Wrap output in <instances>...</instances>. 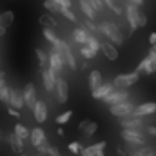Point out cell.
Returning <instances> with one entry per match:
<instances>
[{"mask_svg":"<svg viewBox=\"0 0 156 156\" xmlns=\"http://www.w3.org/2000/svg\"><path fill=\"white\" fill-rule=\"evenodd\" d=\"M64 58L60 56V53L55 49V47H51L49 49V69L56 75V76H60V73H62V69H64Z\"/></svg>","mask_w":156,"mask_h":156,"instance_id":"cell-6","label":"cell"},{"mask_svg":"<svg viewBox=\"0 0 156 156\" xmlns=\"http://www.w3.org/2000/svg\"><path fill=\"white\" fill-rule=\"evenodd\" d=\"M153 49H154V51H156V45H153Z\"/></svg>","mask_w":156,"mask_h":156,"instance_id":"cell-49","label":"cell"},{"mask_svg":"<svg viewBox=\"0 0 156 156\" xmlns=\"http://www.w3.org/2000/svg\"><path fill=\"white\" fill-rule=\"evenodd\" d=\"M4 35H5V29H4V27H0V37H4Z\"/></svg>","mask_w":156,"mask_h":156,"instance_id":"cell-47","label":"cell"},{"mask_svg":"<svg viewBox=\"0 0 156 156\" xmlns=\"http://www.w3.org/2000/svg\"><path fill=\"white\" fill-rule=\"evenodd\" d=\"M44 7H45L49 13H60V11H62V5H60L56 0H44Z\"/></svg>","mask_w":156,"mask_h":156,"instance_id":"cell-33","label":"cell"},{"mask_svg":"<svg viewBox=\"0 0 156 156\" xmlns=\"http://www.w3.org/2000/svg\"><path fill=\"white\" fill-rule=\"evenodd\" d=\"M71 116H73V111H66V113H62V115L56 116V123L58 125H64V123H67L71 120Z\"/></svg>","mask_w":156,"mask_h":156,"instance_id":"cell-35","label":"cell"},{"mask_svg":"<svg viewBox=\"0 0 156 156\" xmlns=\"http://www.w3.org/2000/svg\"><path fill=\"white\" fill-rule=\"evenodd\" d=\"M153 113H156V104L154 102H145V104L136 105L133 115L138 118H144V116H147V115H153Z\"/></svg>","mask_w":156,"mask_h":156,"instance_id":"cell-15","label":"cell"},{"mask_svg":"<svg viewBox=\"0 0 156 156\" xmlns=\"http://www.w3.org/2000/svg\"><path fill=\"white\" fill-rule=\"evenodd\" d=\"M44 37H45V40H47L53 47H58V44L62 42V38L55 33V29H47V27H44Z\"/></svg>","mask_w":156,"mask_h":156,"instance_id":"cell-27","label":"cell"},{"mask_svg":"<svg viewBox=\"0 0 156 156\" xmlns=\"http://www.w3.org/2000/svg\"><path fill=\"white\" fill-rule=\"evenodd\" d=\"M42 82H44V87L47 93H55V85H56V75L47 67V69H42Z\"/></svg>","mask_w":156,"mask_h":156,"instance_id":"cell-14","label":"cell"},{"mask_svg":"<svg viewBox=\"0 0 156 156\" xmlns=\"http://www.w3.org/2000/svg\"><path fill=\"white\" fill-rule=\"evenodd\" d=\"M69 151H71L73 154H78V153L82 151V145H80L78 142H71V144H69Z\"/></svg>","mask_w":156,"mask_h":156,"instance_id":"cell-39","label":"cell"},{"mask_svg":"<svg viewBox=\"0 0 156 156\" xmlns=\"http://www.w3.org/2000/svg\"><path fill=\"white\" fill-rule=\"evenodd\" d=\"M131 156H156V147L151 145H140V149H134L129 153Z\"/></svg>","mask_w":156,"mask_h":156,"instance_id":"cell-25","label":"cell"},{"mask_svg":"<svg viewBox=\"0 0 156 156\" xmlns=\"http://www.w3.org/2000/svg\"><path fill=\"white\" fill-rule=\"evenodd\" d=\"M113 89H115L113 82H104V83H102V85H100L94 93H91V94H93V98H96V100H104V98H105V96L113 91Z\"/></svg>","mask_w":156,"mask_h":156,"instance_id":"cell-19","label":"cell"},{"mask_svg":"<svg viewBox=\"0 0 156 156\" xmlns=\"http://www.w3.org/2000/svg\"><path fill=\"white\" fill-rule=\"evenodd\" d=\"M120 125L123 129H134V131H142V125H144V120L134 115H129L125 118H120Z\"/></svg>","mask_w":156,"mask_h":156,"instance_id":"cell-13","label":"cell"},{"mask_svg":"<svg viewBox=\"0 0 156 156\" xmlns=\"http://www.w3.org/2000/svg\"><path fill=\"white\" fill-rule=\"evenodd\" d=\"M149 42H151V45H156V33L149 35Z\"/></svg>","mask_w":156,"mask_h":156,"instance_id":"cell-44","label":"cell"},{"mask_svg":"<svg viewBox=\"0 0 156 156\" xmlns=\"http://www.w3.org/2000/svg\"><path fill=\"white\" fill-rule=\"evenodd\" d=\"M7 113H9L11 116H15V118H20V113H18L16 109H13V107H7Z\"/></svg>","mask_w":156,"mask_h":156,"instance_id":"cell-42","label":"cell"},{"mask_svg":"<svg viewBox=\"0 0 156 156\" xmlns=\"http://www.w3.org/2000/svg\"><path fill=\"white\" fill-rule=\"evenodd\" d=\"M89 4L93 5V9H94L96 13L104 9V2H102V0H89Z\"/></svg>","mask_w":156,"mask_h":156,"instance_id":"cell-38","label":"cell"},{"mask_svg":"<svg viewBox=\"0 0 156 156\" xmlns=\"http://www.w3.org/2000/svg\"><path fill=\"white\" fill-rule=\"evenodd\" d=\"M136 73L138 75H153V73H156V51L154 49H151L149 55L138 64Z\"/></svg>","mask_w":156,"mask_h":156,"instance_id":"cell-2","label":"cell"},{"mask_svg":"<svg viewBox=\"0 0 156 156\" xmlns=\"http://www.w3.org/2000/svg\"><path fill=\"white\" fill-rule=\"evenodd\" d=\"M15 134H16L20 140H27V138H29V129H27L26 125H22V123H16V125H15Z\"/></svg>","mask_w":156,"mask_h":156,"instance_id":"cell-32","label":"cell"},{"mask_svg":"<svg viewBox=\"0 0 156 156\" xmlns=\"http://www.w3.org/2000/svg\"><path fill=\"white\" fill-rule=\"evenodd\" d=\"M7 105L20 111L24 107V96H22V91L16 89V87H9V100H7Z\"/></svg>","mask_w":156,"mask_h":156,"instance_id":"cell-12","label":"cell"},{"mask_svg":"<svg viewBox=\"0 0 156 156\" xmlns=\"http://www.w3.org/2000/svg\"><path fill=\"white\" fill-rule=\"evenodd\" d=\"M98 29H100V35L107 37L111 44L113 42L116 45H122L123 44V35H122V31H120V27H118L116 24H113V22H102L98 26Z\"/></svg>","mask_w":156,"mask_h":156,"instance_id":"cell-1","label":"cell"},{"mask_svg":"<svg viewBox=\"0 0 156 156\" xmlns=\"http://www.w3.org/2000/svg\"><path fill=\"white\" fill-rule=\"evenodd\" d=\"M127 2H131V4H134V5H138V7L144 4V0H127Z\"/></svg>","mask_w":156,"mask_h":156,"instance_id":"cell-46","label":"cell"},{"mask_svg":"<svg viewBox=\"0 0 156 156\" xmlns=\"http://www.w3.org/2000/svg\"><path fill=\"white\" fill-rule=\"evenodd\" d=\"M125 13H127V20H129V26H131V33H134V31L138 29V20H140V13H142V11L138 9V5L127 2Z\"/></svg>","mask_w":156,"mask_h":156,"instance_id":"cell-9","label":"cell"},{"mask_svg":"<svg viewBox=\"0 0 156 156\" xmlns=\"http://www.w3.org/2000/svg\"><path fill=\"white\" fill-rule=\"evenodd\" d=\"M78 129L85 134V136H93L96 131H98V123L96 122H91V120H82L78 123Z\"/></svg>","mask_w":156,"mask_h":156,"instance_id":"cell-20","label":"cell"},{"mask_svg":"<svg viewBox=\"0 0 156 156\" xmlns=\"http://www.w3.org/2000/svg\"><path fill=\"white\" fill-rule=\"evenodd\" d=\"M33 115H35V120H37L38 123H44V122L47 120V105H45L44 100H38V102L35 104Z\"/></svg>","mask_w":156,"mask_h":156,"instance_id":"cell-17","label":"cell"},{"mask_svg":"<svg viewBox=\"0 0 156 156\" xmlns=\"http://www.w3.org/2000/svg\"><path fill=\"white\" fill-rule=\"evenodd\" d=\"M80 53H82V56H83V58H87V60L94 58V55H96V53H94V51H91L85 44H83V45H80Z\"/></svg>","mask_w":156,"mask_h":156,"instance_id":"cell-36","label":"cell"},{"mask_svg":"<svg viewBox=\"0 0 156 156\" xmlns=\"http://www.w3.org/2000/svg\"><path fill=\"white\" fill-rule=\"evenodd\" d=\"M80 154H82V156H87V154H83V153H80Z\"/></svg>","mask_w":156,"mask_h":156,"instance_id":"cell-48","label":"cell"},{"mask_svg":"<svg viewBox=\"0 0 156 156\" xmlns=\"http://www.w3.org/2000/svg\"><path fill=\"white\" fill-rule=\"evenodd\" d=\"M122 138L127 144L133 145H145V136L142 131H134V129H123L122 131Z\"/></svg>","mask_w":156,"mask_h":156,"instance_id":"cell-7","label":"cell"},{"mask_svg":"<svg viewBox=\"0 0 156 156\" xmlns=\"http://www.w3.org/2000/svg\"><path fill=\"white\" fill-rule=\"evenodd\" d=\"M147 133H149L151 136H156V125H151V127L147 129Z\"/></svg>","mask_w":156,"mask_h":156,"instance_id":"cell-45","label":"cell"},{"mask_svg":"<svg viewBox=\"0 0 156 156\" xmlns=\"http://www.w3.org/2000/svg\"><path fill=\"white\" fill-rule=\"evenodd\" d=\"M87 37H89V33L80 26V27H76L75 31H73V40L76 42L78 45H83L85 42H87Z\"/></svg>","mask_w":156,"mask_h":156,"instance_id":"cell-28","label":"cell"},{"mask_svg":"<svg viewBox=\"0 0 156 156\" xmlns=\"http://www.w3.org/2000/svg\"><path fill=\"white\" fill-rule=\"evenodd\" d=\"M138 80H140V75H138L136 71H133V73L118 75V76L115 78V82H113V85H115L116 89H129V87L134 85Z\"/></svg>","mask_w":156,"mask_h":156,"instance_id":"cell-3","label":"cell"},{"mask_svg":"<svg viewBox=\"0 0 156 156\" xmlns=\"http://www.w3.org/2000/svg\"><path fill=\"white\" fill-rule=\"evenodd\" d=\"M47 154H49V156H62L60 153H58V149H56V147H51V145H49V149H47Z\"/></svg>","mask_w":156,"mask_h":156,"instance_id":"cell-41","label":"cell"},{"mask_svg":"<svg viewBox=\"0 0 156 156\" xmlns=\"http://www.w3.org/2000/svg\"><path fill=\"white\" fill-rule=\"evenodd\" d=\"M102 83H104L102 73H100V71H91V75H89V87H91V93H94Z\"/></svg>","mask_w":156,"mask_h":156,"instance_id":"cell-23","label":"cell"},{"mask_svg":"<svg viewBox=\"0 0 156 156\" xmlns=\"http://www.w3.org/2000/svg\"><path fill=\"white\" fill-rule=\"evenodd\" d=\"M29 140H31L33 147H38L40 144H44V142H45V133H44V129H42V127H35L33 131H29Z\"/></svg>","mask_w":156,"mask_h":156,"instance_id":"cell-21","label":"cell"},{"mask_svg":"<svg viewBox=\"0 0 156 156\" xmlns=\"http://www.w3.org/2000/svg\"><path fill=\"white\" fill-rule=\"evenodd\" d=\"M55 93H56V100L60 104H66L69 98V85L62 76H56V85H55Z\"/></svg>","mask_w":156,"mask_h":156,"instance_id":"cell-10","label":"cell"},{"mask_svg":"<svg viewBox=\"0 0 156 156\" xmlns=\"http://www.w3.org/2000/svg\"><path fill=\"white\" fill-rule=\"evenodd\" d=\"M13 20H15L13 11H4V13H0V27L7 29V27L13 24Z\"/></svg>","mask_w":156,"mask_h":156,"instance_id":"cell-29","label":"cell"},{"mask_svg":"<svg viewBox=\"0 0 156 156\" xmlns=\"http://www.w3.org/2000/svg\"><path fill=\"white\" fill-rule=\"evenodd\" d=\"M67 20H71V22H76V15L73 13V9L71 7H62V11H60Z\"/></svg>","mask_w":156,"mask_h":156,"instance_id":"cell-37","label":"cell"},{"mask_svg":"<svg viewBox=\"0 0 156 156\" xmlns=\"http://www.w3.org/2000/svg\"><path fill=\"white\" fill-rule=\"evenodd\" d=\"M129 100V93H127V89H113L105 98H104V102L111 107V105H116V104H122V102H127Z\"/></svg>","mask_w":156,"mask_h":156,"instance_id":"cell-8","label":"cell"},{"mask_svg":"<svg viewBox=\"0 0 156 156\" xmlns=\"http://www.w3.org/2000/svg\"><path fill=\"white\" fill-rule=\"evenodd\" d=\"M134 104L133 102H122V104H116V105H111L109 107V111H111V115L113 116H118V118H125L129 116V115H133L134 113Z\"/></svg>","mask_w":156,"mask_h":156,"instance_id":"cell-5","label":"cell"},{"mask_svg":"<svg viewBox=\"0 0 156 156\" xmlns=\"http://www.w3.org/2000/svg\"><path fill=\"white\" fill-rule=\"evenodd\" d=\"M100 49H102V53H104V56L107 60L115 62L118 58V49L115 44H111V42H100Z\"/></svg>","mask_w":156,"mask_h":156,"instance_id":"cell-16","label":"cell"},{"mask_svg":"<svg viewBox=\"0 0 156 156\" xmlns=\"http://www.w3.org/2000/svg\"><path fill=\"white\" fill-rule=\"evenodd\" d=\"M80 9H82V13H83V16L85 18H89V20H96V11L93 9V5L89 4V0H80Z\"/></svg>","mask_w":156,"mask_h":156,"instance_id":"cell-22","label":"cell"},{"mask_svg":"<svg viewBox=\"0 0 156 156\" xmlns=\"http://www.w3.org/2000/svg\"><path fill=\"white\" fill-rule=\"evenodd\" d=\"M22 96H24V105H27V107L33 111V109H35V104L38 102L35 85H33V83H27V85L24 87V91H22Z\"/></svg>","mask_w":156,"mask_h":156,"instance_id":"cell-11","label":"cell"},{"mask_svg":"<svg viewBox=\"0 0 156 156\" xmlns=\"http://www.w3.org/2000/svg\"><path fill=\"white\" fill-rule=\"evenodd\" d=\"M37 149H38V153H40V154H47V149H49V144H47V140H45L44 144H40L38 147H37Z\"/></svg>","mask_w":156,"mask_h":156,"instance_id":"cell-40","label":"cell"},{"mask_svg":"<svg viewBox=\"0 0 156 156\" xmlns=\"http://www.w3.org/2000/svg\"><path fill=\"white\" fill-rule=\"evenodd\" d=\"M85 45H87L91 51H94V53H98V51H100V40L96 38V37H93V35H89V37H87Z\"/></svg>","mask_w":156,"mask_h":156,"instance_id":"cell-34","label":"cell"},{"mask_svg":"<svg viewBox=\"0 0 156 156\" xmlns=\"http://www.w3.org/2000/svg\"><path fill=\"white\" fill-rule=\"evenodd\" d=\"M38 22L42 24V27H47V29H55V27H56V20H55L49 13H44L38 18Z\"/></svg>","mask_w":156,"mask_h":156,"instance_id":"cell-30","label":"cell"},{"mask_svg":"<svg viewBox=\"0 0 156 156\" xmlns=\"http://www.w3.org/2000/svg\"><path fill=\"white\" fill-rule=\"evenodd\" d=\"M105 147H107L105 142H98V144H94V145L82 147L80 153H83V154H87V156H104V149H105Z\"/></svg>","mask_w":156,"mask_h":156,"instance_id":"cell-18","label":"cell"},{"mask_svg":"<svg viewBox=\"0 0 156 156\" xmlns=\"http://www.w3.org/2000/svg\"><path fill=\"white\" fill-rule=\"evenodd\" d=\"M9 100V85L5 83V75L0 73V102L7 104Z\"/></svg>","mask_w":156,"mask_h":156,"instance_id":"cell-26","label":"cell"},{"mask_svg":"<svg viewBox=\"0 0 156 156\" xmlns=\"http://www.w3.org/2000/svg\"><path fill=\"white\" fill-rule=\"evenodd\" d=\"M7 142H9V145H11V149H13L15 153H22V151H24V140H20L15 133L7 136Z\"/></svg>","mask_w":156,"mask_h":156,"instance_id":"cell-24","label":"cell"},{"mask_svg":"<svg viewBox=\"0 0 156 156\" xmlns=\"http://www.w3.org/2000/svg\"><path fill=\"white\" fill-rule=\"evenodd\" d=\"M58 53H60V56L64 58V62L71 67V71H75L76 69V60H75V56H73V51H71V47H69V44L67 42H60L58 44V47H55Z\"/></svg>","mask_w":156,"mask_h":156,"instance_id":"cell-4","label":"cell"},{"mask_svg":"<svg viewBox=\"0 0 156 156\" xmlns=\"http://www.w3.org/2000/svg\"><path fill=\"white\" fill-rule=\"evenodd\" d=\"M62 7H71V0H56Z\"/></svg>","mask_w":156,"mask_h":156,"instance_id":"cell-43","label":"cell"},{"mask_svg":"<svg viewBox=\"0 0 156 156\" xmlns=\"http://www.w3.org/2000/svg\"><path fill=\"white\" fill-rule=\"evenodd\" d=\"M35 53H37V56H38L40 67H42V69H47V67H49V55H47L44 49H40V47L35 49Z\"/></svg>","mask_w":156,"mask_h":156,"instance_id":"cell-31","label":"cell"}]
</instances>
